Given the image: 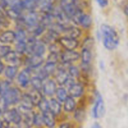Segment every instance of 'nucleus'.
<instances>
[{
	"label": "nucleus",
	"instance_id": "obj_29",
	"mask_svg": "<svg viewBox=\"0 0 128 128\" xmlns=\"http://www.w3.org/2000/svg\"><path fill=\"white\" fill-rule=\"evenodd\" d=\"M95 41L93 38L90 35H86L84 36L83 39L81 41V49H86L92 51L94 46Z\"/></svg>",
	"mask_w": 128,
	"mask_h": 128
},
{
	"label": "nucleus",
	"instance_id": "obj_23",
	"mask_svg": "<svg viewBox=\"0 0 128 128\" xmlns=\"http://www.w3.org/2000/svg\"><path fill=\"white\" fill-rule=\"evenodd\" d=\"M1 4L7 9H14L24 12L22 8V0H1Z\"/></svg>",
	"mask_w": 128,
	"mask_h": 128
},
{
	"label": "nucleus",
	"instance_id": "obj_39",
	"mask_svg": "<svg viewBox=\"0 0 128 128\" xmlns=\"http://www.w3.org/2000/svg\"><path fill=\"white\" fill-rule=\"evenodd\" d=\"M12 86L10 80H6L0 81V96H2Z\"/></svg>",
	"mask_w": 128,
	"mask_h": 128
},
{
	"label": "nucleus",
	"instance_id": "obj_15",
	"mask_svg": "<svg viewBox=\"0 0 128 128\" xmlns=\"http://www.w3.org/2000/svg\"><path fill=\"white\" fill-rule=\"evenodd\" d=\"M57 2L55 0H38V11L42 14H50Z\"/></svg>",
	"mask_w": 128,
	"mask_h": 128
},
{
	"label": "nucleus",
	"instance_id": "obj_12",
	"mask_svg": "<svg viewBox=\"0 0 128 128\" xmlns=\"http://www.w3.org/2000/svg\"><path fill=\"white\" fill-rule=\"evenodd\" d=\"M18 110L22 115V122L26 128H31L34 126V120L36 112V111L34 110H28L20 106L18 107Z\"/></svg>",
	"mask_w": 128,
	"mask_h": 128
},
{
	"label": "nucleus",
	"instance_id": "obj_34",
	"mask_svg": "<svg viewBox=\"0 0 128 128\" xmlns=\"http://www.w3.org/2000/svg\"><path fill=\"white\" fill-rule=\"evenodd\" d=\"M24 11H38V0H22Z\"/></svg>",
	"mask_w": 128,
	"mask_h": 128
},
{
	"label": "nucleus",
	"instance_id": "obj_44",
	"mask_svg": "<svg viewBox=\"0 0 128 128\" xmlns=\"http://www.w3.org/2000/svg\"><path fill=\"white\" fill-rule=\"evenodd\" d=\"M96 2L101 8H106L110 4V0H96Z\"/></svg>",
	"mask_w": 128,
	"mask_h": 128
},
{
	"label": "nucleus",
	"instance_id": "obj_27",
	"mask_svg": "<svg viewBox=\"0 0 128 128\" xmlns=\"http://www.w3.org/2000/svg\"><path fill=\"white\" fill-rule=\"evenodd\" d=\"M28 92L30 96L34 107H37L38 105L39 104V103L41 102L42 99L44 96L42 91H37V90H33L32 88L30 89V90Z\"/></svg>",
	"mask_w": 128,
	"mask_h": 128
},
{
	"label": "nucleus",
	"instance_id": "obj_32",
	"mask_svg": "<svg viewBox=\"0 0 128 128\" xmlns=\"http://www.w3.org/2000/svg\"><path fill=\"white\" fill-rule=\"evenodd\" d=\"M67 70L70 77L78 81L81 74L80 66H77L74 64H70L67 67Z\"/></svg>",
	"mask_w": 128,
	"mask_h": 128
},
{
	"label": "nucleus",
	"instance_id": "obj_53",
	"mask_svg": "<svg viewBox=\"0 0 128 128\" xmlns=\"http://www.w3.org/2000/svg\"><path fill=\"white\" fill-rule=\"evenodd\" d=\"M0 26H1V24H0Z\"/></svg>",
	"mask_w": 128,
	"mask_h": 128
},
{
	"label": "nucleus",
	"instance_id": "obj_28",
	"mask_svg": "<svg viewBox=\"0 0 128 128\" xmlns=\"http://www.w3.org/2000/svg\"><path fill=\"white\" fill-rule=\"evenodd\" d=\"M92 60V51L86 49H81L80 51V63L85 64H91Z\"/></svg>",
	"mask_w": 128,
	"mask_h": 128
},
{
	"label": "nucleus",
	"instance_id": "obj_24",
	"mask_svg": "<svg viewBox=\"0 0 128 128\" xmlns=\"http://www.w3.org/2000/svg\"><path fill=\"white\" fill-rule=\"evenodd\" d=\"M0 42L3 44H11L16 42V33L12 30L4 31L0 35Z\"/></svg>",
	"mask_w": 128,
	"mask_h": 128
},
{
	"label": "nucleus",
	"instance_id": "obj_42",
	"mask_svg": "<svg viewBox=\"0 0 128 128\" xmlns=\"http://www.w3.org/2000/svg\"><path fill=\"white\" fill-rule=\"evenodd\" d=\"M11 51H12L11 46L8 45H0V58H4Z\"/></svg>",
	"mask_w": 128,
	"mask_h": 128
},
{
	"label": "nucleus",
	"instance_id": "obj_7",
	"mask_svg": "<svg viewBox=\"0 0 128 128\" xmlns=\"http://www.w3.org/2000/svg\"><path fill=\"white\" fill-rule=\"evenodd\" d=\"M80 60V52L76 50H63L60 54V62L63 64H72Z\"/></svg>",
	"mask_w": 128,
	"mask_h": 128
},
{
	"label": "nucleus",
	"instance_id": "obj_48",
	"mask_svg": "<svg viewBox=\"0 0 128 128\" xmlns=\"http://www.w3.org/2000/svg\"><path fill=\"white\" fill-rule=\"evenodd\" d=\"M91 128H102L101 127V126L98 123V122H95V123L92 125V126L91 127Z\"/></svg>",
	"mask_w": 128,
	"mask_h": 128
},
{
	"label": "nucleus",
	"instance_id": "obj_26",
	"mask_svg": "<svg viewBox=\"0 0 128 128\" xmlns=\"http://www.w3.org/2000/svg\"><path fill=\"white\" fill-rule=\"evenodd\" d=\"M5 77L10 81H12L14 79L17 78L19 73V67L12 65H9L4 69Z\"/></svg>",
	"mask_w": 128,
	"mask_h": 128
},
{
	"label": "nucleus",
	"instance_id": "obj_6",
	"mask_svg": "<svg viewBox=\"0 0 128 128\" xmlns=\"http://www.w3.org/2000/svg\"><path fill=\"white\" fill-rule=\"evenodd\" d=\"M68 65L63 64L60 62L58 65L57 70L53 76V79L59 86H64L68 80L70 78L67 70Z\"/></svg>",
	"mask_w": 128,
	"mask_h": 128
},
{
	"label": "nucleus",
	"instance_id": "obj_8",
	"mask_svg": "<svg viewBox=\"0 0 128 128\" xmlns=\"http://www.w3.org/2000/svg\"><path fill=\"white\" fill-rule=\"evenodd\" d=\"M3 120L12 122L15 125H20L22 122V117L18 108L8 109L2 112Z\"/></svg>",
	"mask_w": 128,
	"mask_h": 128
},
{
	"label": "nucleus",
	"instance_id": "obj_13",
	"mask_svg": "<svg viewBox=\"0 0 128 128\" xmlns=\"http://www.w3.org/2000/svg\"><path fill=\"white\" fill-rule=\"evenodd\" d=\"M67 90L68 91L69 96L74 99H80L86 95V87L79 81L75 82Z\"/></svg>",
	"mask_w": 128,
	"mask_h": 128
},
{
	"label": "nucleus",
	"instance_id": "obj_40",
	"mask_svg": "<svg viewBox=\"0 0 128 128\" xmlns=\"http://www.w3.org/2000/svg\"><path fill=\"white\" fill-rule=\"evenodd\" d=\"M48 50L49 52L51 53H54L60 55L63 51L61 46L59 44L58 42H54V43H52L48 46Z\"/></svg>",
	"mask_w": 128,
	"mask_h": 128
},
{
	"label": "nucleus",
	"instance_id": "obj_43",
	"mask_svg": "<svg viewBox=\"0 0 128 128\" xmlns=\"http://www.w3.org/2000/svg\"><path fill=\"white\" fill-rule=\"evenodd\" d=\"M0 109L2 111V112L8 110V106L2 96H0Z\"/></svg>",
	"mask_w": 128,
	"mask_h": 128
},
{
	"label": "nucleus",
	"instance_id": "obj_36",
	"mask_svg": "<svg viewBox=\"0 0 128 128\" xmlns=\"http://www.w3.org/2000/svg\"><path fill=\"white\" fill-rule=\"evenodd\" d=\"M14 51L21 56H24L26 54L27 43L26 42H16Z\"/></svg>",
	"mask_w": 128,
	"mask_h": 128
},
{
	"label": "nucleus",
	"instance_id": "obj_9",
	"mask_svg": "<svg viewBox=\"0 0 128 128\" xmlns=\"http://www.w3.org/2000/svg\"><path fill=\"white\" fill-rule=\"evenodd\" d=\"M32 77L31 70L24 68L18 73L17 76V82L19 86L23 89H27L30 87V82Z\"/></svg>",
	"mask_w": 128,
	"mask_h": 128
},
{
	"label": "nucleus",
	"instance_id": "obj_14",
	"mask_svg": "<svg viewBox=\"0 0 128 128\" xmlns=\"http://www.w3.org/2000/svg\"><path fill=\"white\" fill-rule=\"evenodd\" d=\"M58 87L59 86L56 83L55 80L53 78H50L44 81L42 92L44 96L51 98H53L54 96H55V94Z\"/></svg>",
	"mask_w": 128,
	"mask_h": 128
},
{
	"label": "nucleus",
	"instance_id": "obj_1",
	"mask_svg": "<svg viewBox=\"0 0 128 128\" xmlns=\"http://www.w3.org/2000/svg\"><path fill=\"white\" fill-rule=\"evenodd\" d=\"M100 34L106 50L113 51L117 48L120 44V37L114 28L108 24H102L100 27Z\"/></svg>",
	"mask_w": 128,
	"mask_h": 128
},
{
	"label": "nucleus",
	"instance_id": "obj_11",
	"mask_svg": "<svg viewBox=\"0 0 128 128\" xmlns=\"http://www.w3.org/2000/svg\"><path fill=\"white\" fill-rule=\"evenodd\" d=\"M58 3L65 14L70 19L79 10L75 6L73 0H58Z\"/></svg>",
	"mask_w": 128,
	"mask_h": 128
},
{
	"label": "nucleus",
	"instance_id": "obj_21",
	"mask_svg": "<svg viewBox=\"0 0 128 128\" xmlns=\"http://www.w3.org/2000/svg\"><path fill=\"white\" fill-rule=\"evenodd\" d=\"M73 119L76 122L81 123L86 119V106L78 104L76 110L74 111Z\"/></svg>",
	"mask_w": 128,
	"mask_h": 128
},
{
	"label": "nucleus",
	"instance_id": "obj_45",
	"mask_svg": "<svg viewBox=\"0 0 128 128\" xmlns=\"http://www.w3.org/2000/svg\"><path fill=\"white\" fill-rule=\"evenodd\" d=\"M58 128H71V124L69 122H63L58 126Z\"/></svg>",
	"mask_w": 128,
	"mask_h": 128
},
{
	"label": "nucleus",
	"instance_id": "obj_5",
	"mask_svg": "<svg viewBox=\"0 0 128 128\" xmlns=\"http://www.w3.org/2000/svg\"><path fill=\"white\" fill-rule=\"evenodd\" d=\"M45 59L43 56L31 55H25L23 57V64L25 68L30 69L31 70L41 68L44 64Z\"/></svg>",
	"mask_w": 128,
	"mask_h": 128
},
{
	"label": "nucleus",
	"instance_id": "obj_47",
	"mask_svg": "<svg viewBox=\"0 0 128 128\" xmlns=\"http://www.w3.org/2000/svg\"><path fill=\"white\" fill-rule=\"evenodd\" d=\"M4 64L2 63V61L0 60V74L2 73L4 71Z\"/></svg>",
	"mask_w": 128,
	"mask_h": 128
},
{
	"label": "nucleus",
	"instance_id": "obj_51",
	"mask_svg": "<svg viewBox=\"0 0 128 128\" xmlns=\"http://www.w3.org/2000/svg\"><path fill=\"white\" fill-rule=\"evenodd\" d=\"M2 114V111H1V109H0V116H1Z\"/></svg>",
	"mask_w": 128,
	"mask_h": 128
},
{
	"label": "nucleus",
	"instance_id": "obj_37",
	"mask_svg": "<svg viewBox=\"0 0 128 128\" xmlns=\"http://www.w3.org/2000/svg\"><path fill=\"white\" fill-rule=\"evenodd\" d=\"M45 62L54 64H59L60 63V55L50 52L45 60Z\"/></svg>",
	"mask_w": 128,
	"mask_h": 128
},
{
	"label": "nucleus",
	"instance_id": "obj_46",
	"mask_svg": "<svg viewBox=\"0 0 128 128\" xmlns=\"http://www.w3.org/2000/svg\"><path fill=\"white\" fill-rule=\"evenodd\" d=\"M10 122L3 120V121H2V128H10Z\"/></svg>",
	"mask_w": 128,
	"mask_h": 128
},
{
	"label": "nucleus",
	"instance_id": "obj_19",
	"mask_svg": "<svg viewBox=\"0 0 128 128\" xmlns=\"http://www.w3.org/2000/svg\"><path fill=\"white\" fill-rule=\"evenodd\" d=\"M92 26V18L90 13L84 12L80 20L79 27L81 28L84 31H90Z\"/></svg>",
	"mask_w": 128,
	"mask_h": 128
},
{
	"label": "nucleus",
	"instance_id": "obj_38",
	"mask_svg": "<svg viewBox=\"0 0 128 128\" xmlns=\"http://www.w3.org/2000/svg\"><path fill=\"white\" fill-rule=\"evenodd\" d=\"M37 108H38L39 112L41 113H43L49 111V100L46 98V96H44L41 102L38 105Z\"/></svg>",
	"mask_w": 128,
	"mask_h": 128
},
{
	"label": "nucleus",
	"instance_id": "obj_49",
	"mask_svg": "<svg viewBox=\"0 0 128 128\" xmlns=\"http://www.w3.org/2000/svg\"><path fill=\"white\" fill-rule=\"evenodd\" d=\"M124 12L125 14L128 16V4H127L124 8Z\"/></svg>",
	"mask_w": 128,
	"mask_h": 128
},
{
	"label": "nucleus",
	"instance_id": "obj_4",
	"mask_svg": "<svg viewBox=\"0 0 128 128\" xmlns=\"http://www.w3.org/2000/svg\"><path fill=\"white\" fill-rule=\"evenodd\" d=\"M22 94L23 92L19 88L11 87L2 97L8 106H10L20 103Z\"/></svg>",
	"mask_w": 128,
	"mask_h": 128
},
{
	"label": "nucleus",
	"instance_id": "obj_33",
	"mask_svg": "<svg viewBox=\"0 0 128 128\" xmlns=\"http://www.w3.org/2000/svg\"><path fill=\"white\" fill-rule=\"evenodd\" d=\"M44 80L36 76H32L30 82V88L37 91H42L43 88Z\"/></svg>",
	"mask_w": 128,
	"mask_h": 128
},
{
	"label": "nucleus",
	"instance_id": "obj_31",
	"mask_svg": "<svg viewBox=\"0 0 128 128\" xmlns=\"http://www.w3.org/2000/svg\"><path fill=\"white\" fill-rule=\"evenodd\" d=\"M10 19L8 16L6 12V8L2 4H0V24L4 27H8L10 25Z\"/></svg>",
	"mask_w": 128,
	"mask_h": 128
},
{
	"label": "nucleus",
	"instance_id": "obj_16",
	"mask_svg": "<svg viewBox=\"0 0 128 128\" xmlns=\"http://www.w3.org/2000/svg\"><path fill=\"white\" fill-rule=\"evenodd\" d=\"M49 111L57 118L61 116L63 112L62 103L60 102L56 98H51L49 100Z\"/></svg>",
	"mask_w": 128,
	"mask_h": 128
},
{
	"label": "nucleus",
	"instance_id": "obj_3",
	"mask_svg": "<svg viewBox=\"0 0 128 128\" xmlns=\"http://www.w3.org/2000/svg\"><path fill=\"white\" fill-rule=\"evenodd\" d=\"M41 16V12L38 11H24L21 19L26 26V30H28L38 26L40 23Z\"/></svg>",
	"mask_w": 128,
	"mask_h": 128
},
{
	"label": "nucleus",
	"instance_id": "obj_52",
	"mask_svg": "<svg viewBox=\"0 0 128 128\" xmlns=\"http://www.w3.org/2000/svg\"></svg>",
	"mask_w": 128,
	"mask_h": 128
},
{
	"label": "nucleus",
	"instance_id": "obj_22",
	"mask_svg": "<svg viewBox=\"0 0 128 128\" xmlns=\"http://www.w3.org/2000/svg\"><path fill=\"white\" fill-rule=\"evenodd\" d=\"M44 124L48 128H54L56 126L57 117L50 111L42 113Z\"/></svg>",
	"mask_w": 128,
	"mask_h": 128
},
{
	"label": "nucleus",
	"instance_id": "obj_35",
	"mask_svg": "<svg viewBox=\"0 0 128 128\" xmlns=\"http://www.w3.org/2000/svg\"><path fill=\"white\" fill-rule=\"evenodd\" d=\"M16 42H26L28 38V32L25 29H16Z\"/></svg>",
	"mask_w": 128,
	"mask_h": 128
},
{
	"label": "nucleus",
	"instance_id": "obj_2",
	"mask_svg": "<svg viewBox=\"0 0 128 128\" xmlns=\"http://www.w3.org/2000/svg\"><path fill=\"white\" fill-rule=\"evenodd\" d=\"M94 100L93 101V106L91 110V114L93 118L100 119L105 114V104L103 98L98 91L94 92Z\"/></svg>",
	"mask_w": 128,
	"mask_h": 128
},
{
	"label": "nucleus",
	"instance_id": "obj_10",
	"mask_svg": "<svg viewBox=\"0 0 128 128\" xmlns=\"http://www.w3.org/2000/svg\"><path fill=\"white\" fill-rule=\"evenodd\" d=\"M58 42L63 50L74 51L80 48L81 46V41L79 40L70 38L64 36H61Z\"/></svg>",
	"mask_w": 128,
	"mask_h": 128
},
{
	"label": "nucleus",
	"instance_id": "obj_50",
	"mask_svg": "<svg viewBox=\"0 0 128 128\" xmlns=\"http://www.w3.org/2000/svg\"><path fill=\"white\" fill-rule=\"evenodd\" d=\"M2 121L0 120V128H2Z\"/></svg>",
	"mask_w": 128,
	"mask_h": 128
},
{
	"label": "nucleus",
	"instance_id": "obj_41",
	"mask_svg": "<svg viewBox=\"0 0 128 128\" xmlns=\"http://www.w3.org/2000/svg\"><path fill=\"white\" fill-rule=\"evenodd\" d=\"M43 126H44V124L42 113H41L39 111L36 112V114H35L34 120V126L38 128H40Z\"/></svg>",
	"mask_w": 128,
	"mask_h": 128
},
{
	"label": "nucleus",
	"instance_id": "obj_25",
	"mask_svg": "<svg viewBox=\"0 0 128 128\" xmlns=\"http://www.w3.org/2000/svg\"><path fill=\"white\" fill-rule=\"evenodd\" d=\"M18 106L28 110H33L35 108L28 92H23Z\"/></svg>",
	"mask_w": 128,
	"mask_h": 128
},
{
	"label": "nucleus",
	"instance_id": "obj_18",
	"mask_svg": "<svg viewBox=\"0 0 128 128\" xmlns=\"http://www.w3.org/2000/svg\"><path fill=\"white\" fill-rule=\"evenodd\" d=\"M4 60L10 64V65L16 66L18 67H20V65L23 64V58L20 56L16 51L12 50L5 56Z\"/></svg>",
	"mask_w": 128,
	"mask_h": 128
},
{
	"label": "nucleus",
	"instance_id": "obj_17",
	"mask_svg": "<svg viewBox=\"0 0 128 128\" xmlns=\"http://www.w3.org/2000/svg\"><path fill=\"white\" fill-rule=\"evenodd\" d=\"M83 32L84 31L81 28L73 24L64 31L62 36H66L70 38L80 40L83 36Z\"/></svg>",
	"mask_w": 128,
	"mask_h": 128
},
{
	"label": "nucleus",
	"instance_id": "obj_20",
	"mask_svg": "<svg viewBox=\"0 0 128 128\" xmlns=\"http://www.w3.org/2000/svg\"><path fill=\"white\" fill-rule=\"evenodd\" d=\"M78 106V102L76 99L69 96L62 103L63 112L66 114L73 113Z\"/></svg>",
	"mask_w": 128,
	"mask_h": 128
},
{
	"label": "nucleus",
	"instance_id": "obj_30",
	"mask_svg": "<svg viewBox=\"0 0 128 128\" xmlns=\"http://www.w3.org/2000/svg\"><path fill=\"white\" fill-rule=\"evenodd\" d=\"M56 98L61 103H63L65 100L69 97L68 91L64 86H59L55 94Z\"/></svg>",
	"mask_w": 128,
	"mask_h": 128
}]
</instances>
